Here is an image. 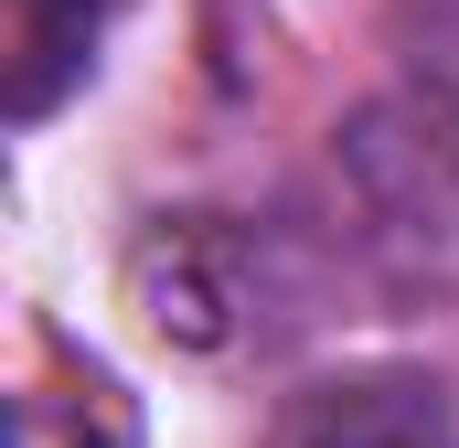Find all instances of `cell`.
Returning <instances> with one entry per match:
<instances>
[{"label":"cell","mask_w":459,"mask_h":448,"mask_svg":"<svg viewBox=\"0 0 459 448\" xmlns=\"http://www.w3.org/2000/svg\"><path fill=\"white\" fill-rule=\"evenodd\" d=\"M267 448H459V417H449V384H438V374L374 363V374L299 384V395L278 406Z\"/></svg>","instance_id":"cell-3"},{"label":"cell","mask_w":459,"mask_h":448,"mask_svg":"<svg viewBox=\"0 0 459 448\" xmlns=\"http://www.w3.org/2000/svg\"><path fill=\"white\" fill-rule=\"evenodd\" d=\"M128 299L139 321L182 352H214V363H246V352H278L289 332H310L321 310V278L299 256L289 224L256 214H160L139 246H128Z\"/></svg>","instance_id":"cell-2"},{"label":"cell","mask_w":459,"mask_h":448,"mask_svg":"<svg viewBox=\"0 0 459 448\" xmlns=\"http://www.w3.org/2000/svg\"><path fill=\"white\" fill-rule=\"evenodd\" d=\"M117 0H11V117H54L108 54Z\"/></svg>","instance_id":"cell-4"},{"label":"cell","mask_w":459,"mask_h":448,"mask_svg":"<svg viewBox=\"0 0 459 448\" xmlns=\"http://www.w3.org/2000/svg\"><path fill=\"white\" fill-rule=\"evenodd\" d=\"M332 193L342 246L395 310H449L459 299V97L449 86H395L363 97L332 128Z\"/></svg>","instance_id":"cell-1"}]
</instances>
